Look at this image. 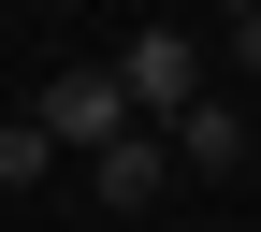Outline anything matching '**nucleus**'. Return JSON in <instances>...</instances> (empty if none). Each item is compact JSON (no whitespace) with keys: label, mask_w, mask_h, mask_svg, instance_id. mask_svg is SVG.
<instances>
[{"label":"nucleus","mask_w":261,"mask_h":232,"mask_svg":"<svg viewBox=\"0 0 261 232\" xmlns=\"http://www.w3.org/2000/svg\"><path fill=\"white\" fill-rule=\"evenodd\" d=\"M29 116H44V145H87V160H102L116 131H130V87H116V58H73V73H44Z\"/></svg>","instance_id":"f257e3e1"},{"label":"nucleus","mask_w":261,"mask_h":232,"mask_svg":"<svg viewBox=\"0 0 261 232\" xmlns=\"http://www.w3.org/2000/svg\"><path fill=\"white\" fill-rule=\"evenodd\" d=\"M116 87H130V116H189V102H203V58H189V29H130V44H116Z\"/></svg>","instance_id":"f03ea898"},{"label":"nucleus","mask_w":261,"mask_h":232,"mask_svg":"<svg viewBox=\"0 0 261 232\" xmlns=\"http://www.w3.org/2000/svg\"><path fill=\"white\" fill-rule=\"evenodd\" d=\"M160 145H174V174H247L261 131H247L232 102H189V116H160Z\"/></svg>","instance_id":"7ed1b4c3"},{"label":"nucleus","mask_w":261,"mask_h":232,"mask_svg":"<svg viewBox=\"0 0 261 232\" xmlns=\"http://www.w3.org/2000/svg\"><path fill=\"white\" fill-rule=\"evenodd\" d=\"M87 189H102V203H116V218H145V203H160V189H174V145H160V131H116V145H102V160H87Z\"/></svg>","instance_id":"20e7f679"},{"label":"nucleus","mask_w":261,"mask_h":232,"mask_svg":"<svg viewBox=\"0 0 261 232\" xmlns=\"http://www.w3.org/2000/svg\"><path fill=\"white\" fill-rule=\"evenodd\" d=\"M44 160H58V145H44V116H15V131H0V189H44Z\"/></svg>","instance_id":"39448f33"},{"label":"nucleus","mask_w":261,"mask_h":232,"mask_svg":"<svg viewBox=\"0 0 261 232\" xmlns=\"http://www.w3.org/2000/svg\"><path fill=\"white\" fill-rule=\"evenodd\" d=\"M232 58H247V73H261V15H232Z\"/></svg>","instance_id":"423d86ee"}]
</instances>
